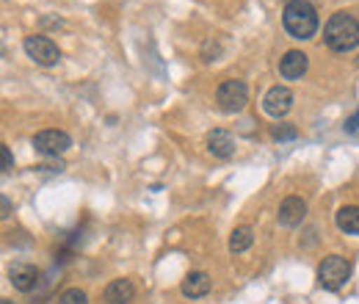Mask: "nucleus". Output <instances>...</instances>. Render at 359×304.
<instances>
[{"label": "nucleus", "mask_w": 359, "mask_h": 304, "mask_svg": "<svg viewBox=\"0 0 359 304\" xmlns=\"http://www.w3.org/2000/svg\"><path fill=\"white\" fill-rule=\"evenodd\" d=\"M282 25L293 39L307 42L318 31V11L310 0H287L282 11Z\"/></svg>", "instance_id": "obj_1"}, {"label": "nucleus", "mask_w": 359, "mask_h": 304, "mask_svg": "<svg viewBox=\"0 0 359 304\" xmlns=\"http://www.w3.org/2000/svg\"><path fill=\"white\" fill-rule=\"evenodd\" d=\"M323 42L329 50L334 53H348L359 44V22L357 17L346 14V11H337L329 17L326 28H323Z\"/></svg>", "instance_id": "obj_2"}, {"label": "nucleus", "mask_w": 359, "mask_h": 304, "mask_svg": "<svg viewBox=\"0 0 359 304\" xmlns=\"http://www.w3.org/2000/svg\"><path fill=\"white\" fill-rule=\"evenodd\" d=\"M351 279V263L340 255H329L318 265V285L323 291H340Z\"/></svg>", "instance_id": "obj_3"}, {"label": "nucleus", "mask_w": 359, "mask_h": 304, "mask_svg": "<svg viewBox=\"0 0 359 304\" xmlns=\"http://www.w3.org/2000/svg\"><path fill=\"white\" fill-rule=\"evenodd\" d=\"M216 103H219V108L224 114H238L249 103V88H246L243 81H224L216 91Z\"/></svg>", "instance_id": "obj_4"}, {"label": "nucleus", "mask_w": 359, "mask_h": 304, "mask_svg": "<svg viewBox=\"0 0 359 304\" xmlns=\"http://www.w3.org/2000/svg\"><path fill=\"white\" fill-rule=\"evenodd\" d=\"M22 47H25L28 58H31V61H36L39 67H55V64H58V58H61L58 44L53 42V39H47V37H39V34L25 37Z\"/></svg>", "instance_id": "obj_5"}, {"label": "nucleus", "mask_w": 359, "mask_h": 304, "mask_svg": "<svg viewBox=\"0 0 359 304\" xmlns=\"http://www.w3.org/2000/svg\"><path fill=\"white\" fill-rule=\"evenodd\" d=\"M69 147H72V138H69V133L64 131H42L34 136V150L39 155H45V158H58Z\"/></svg>", "instance_id": "obj_6"}, {"label": "nucleus", "mask_w": 359, "mask_h": 304, "mask_svg": "<svg viewBox=\"0 0 359 304\" xmlns=\"http://www.w3.org/2000/svg\"><path fill=\"white\" fill-rule=\"evenodd\" d=\"M293 108V91L287 86H271L263 97V111L273 117V119H282L287 111Z\"/></svg>", "instance_id": "obj_7"}, {"label": "nucleus", "mask_w": 359, "mask_h": 304, "mask_svg": "<svg viewBox=\"0 0 359 304\" xmlns=\"http://www.w3.org/2000/svg\"><path fill=\"white\" fill-rule=\"evenodd\" d=\"M8 279H11V285H14L20 293H31V291L39 285V268L31 265V263H17V265H11Z\"/></svg>", "instance_id": "obj_8"}, {"label": "nucleus", "mask_w": 359, "mask_h": 304, "mask_svg": "<svg viewBox=\"0 0 359 304\" xmlns=\"http://www.w3.org/2000/svg\"><path fill=\"white\" fill-rule=\"evenodd\" d=\"M307 67H310V61H307V55L302 50H287L282 55V61H279V75L285 81H299L307 72Z\"/></svg>", "instance_id": "obj_9"}, {"label": "nucleus", "mask_w": 359, "mask_h": 304, "mask_svg": "<svg viewBox=\"0 0 359 304\" xmlns=\"http://www.w3.org/2000/svg\"><path fill=\"white\" fill-rule=\"evenodd\" d=\"M279 224L282 227H299L302 221H304V216H307V202L302 199V197H287L282 205H279Z\"/></svg>", "instance_id": "obj_10"}, {"label": "nucleus", "mask_w": 359, "mask_h": 304, "mask_svg": "<svg viewBox=\"0 0 359 304\" xmlns=\"http://www.w3.org/2000/svg\"><path fill=\"white\" fill-rule=\"evenodd\" d=\"M180 291H182V296H185V299L208 296V293H210V277H208L205 271H191V274L182 279Z\"/></svg>", "instance_id": "obj_11"}, {"label": "nucleus", "mask_w": 359, "mask_h": 304, "mask_svg": "<svg viewBox=\"0 0 359 304\" xmlns=\"http://www.w3.org/2000/svg\"><path fill=\"white\" fill-rule=\"evenodd\" d=\"M133 296H135V285L130 279H114V282H108V288L102 293V299L108 304H130Z\"/></svg>", "instance_id": "obj_12"}, {"label": "nucleus", "mask_w": 359, "mask_h": 304, "mask_svg": "<svg viewBox=\"0 0 359 304\" xmlns=\"http://www.w3.org/2000/svg\"><path fill=\"white\" fill-rule=\"evenodd\" d=\"M208 150L216 158H232L235 155V138L226 131H210L208 133Z\"/></svg>", "instance_id": "obj_13"}, {"label": "nucleus", "mask_w": 359, "mask_h": 304, "mask_svg": "<svg viewBox=\"0 0 359 304\" xmlns=\"http://www.w3.org/2000/svg\"><path fill=\"white\" fill-rule=\"evenodd\" d=\"M334 224H337V230L346 232V235H359V205H346V208H340L337 216H334Z\"/></svg>", "instance_id": "obj_14"}, {"label": "nucleus", "mask_w": 359, "mask_h": 304, "mask_svg": "<svg viewBox=\"0 0 359 304\" xmlns=\"http://www.w3.org/2000/svg\"><path fill=\"white\" fill-rule=\"evenodd\" d=\"M252 244H255V230L249 224H241L232 230V235H229V252L232 255H243Z\"/></svg>", "instance_id": "obj_15"}, {"label": "nucleus", "mask_w": 359, "mask_h": 304, "mask_svg": "<svg viewBox=\"0 0 359 304\" xmlns=\"http://www.w3.org/2000/svg\"><path fill=\"white\" fill-rule=\"evenodd\" d=\"M58 304H89V296L81 288H69L58 296Z\"/></svg>", "instance_id": "obj_16"}, {"label": "nucleus", "mask_w": 359, "mask_h": 304, "mask_svg": "<svg viewBox=\"0 0 359 304\" xmlns=\"http://www.w3.org/2000/svg\"><path fill=\"white\" fill-rule=\"evenodd\" d=\"M271 136H273L276 141H287V138H296L299 131H296L293 125H273V128H271Z\"/></svg>", "instance_id": "obj_17"}, {"label": "nucleus", "mask_w": 359, "mask_h": 304, "mask_svg": "<svg viewBox=\"0 0 359 304\" xmlns=\"http://www.w3.org/2000/svg\"><path fill=\"white\" fill-rule=\"evenodd\" d=\"M0 152H3V172H11V169H14V158H11V150L3 144V147H0Z\"/></svg>", "instance_id": "obj_18"}, {"label": "nucleus", "mask_w": 359, "mask_h": 304, "mask_svg": "<svg viewBox=\"0 0 359 304\" xmlns=\"http://www.w3.org/2000/svg\"><path fill=\"white\" fill-rule=\"evenodd\" d=\"M357 131H359V111L346 122V133H357Z\"/></svg>", "instance_id": "obj_19"}, {"label": "nucleus", "mask_w": 359, "mask_h": 304, "mask_svg": "<svg viewBox=\"0 0 359 304\" xmlns=\"http://www.w3.org/2000/svg\"><path fill=\"white\" fill-rule=\"evenodd\" d=\"M42 169H47V172H64V164H61V161H55V164H45Z\"/></svg>", "instance_id": "obj_20"}, {"label": "nucleus", "mask_w": 359, "mask_h": 304, "mask_svg": "<svg viewBox=\"0 0 359 304\" xmlns=\"http://www.w3.org/2000/svg\"><path fill=\"white\" fill-rule=\"evenodd\" d=\"M8 213H11V202L3 197V218H8Z\"/></svg>", "instance_id": "obj_21"}, {"label": "nucleus", "mask_w": 359, "mask_h": 304, "mask_svg": "<svg viewBox=\"0 0 359 304\" xmlns=\"http://www.w3.org/2000/svg\"><path fill=\"white\" fill-rule=\"evenodd\" d=\"M3 304H11V302H6V299H3Z\"/></svg>", "instance_id": "obj_22"}, {"label": "nucleus", "mask_w": 359, "mask_h": 304, "mask_svg": "<svg viewBox=\"0 0 359 304\" xmlns=\"http://www.w3.org/2000/svg\"><path fill=\"white\" fill-rule=\"evenodd\" d=\"M357 64H359V58H357Z\"/></svg>", "instance_id": "obj_23"}]
</instances>
